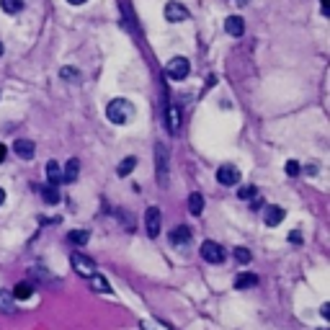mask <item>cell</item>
Here are the masks:
<instances>
[{
    "label": "cell",
    "instance_id": "16",
    "mask_svg": "<svg viewBox=\"0 0 330 330\" xmlns=\"http://www.w3.org/2000/svg\"><path fill=\"white\" fill-rule=\"evenodd\" d=\"M255 284H258V276L255 274H240L237 279H235V289H240V292H245V289H253L255 287Z\"/></svg>",
    "mask_w": 330,
    "mask_h": 330
},
{
    "label": "cell",
    "instance_id": "15",
    "mask_svg": "<svg viewBox=\"0 0 330 330\" xmlns=\"http://www.w3.org/2000/svg\"><path fill=\"white\" fill-rule=\"evenodd\" d=\"M11 294H13V299H31L34 297V284L31 281H18Z\"/></svg>",
    "mask_w": 330,
    "mask_h": 330
},
{
    "label": "cell",
    "instance_id": "11",
    "mask_svg": "<svg viewBox=\"0 0 330 330\" xmlns=\"http://www.w3.org/2000/svg\"><path fill=\"white\" fill-rule=\"evenodd\" d=\"M13 152L21 158V160H31L34 152H36V145L31 140H16L13 142Z\"/></svg>",
    "mask_w": 330,
    "mask_h": 330
},
{
    "label": "cell",
    "instance_id": "22",
    "mask_svg": "<svg viewBox=\"0 0 330 330\" xmlns=\"http://www.w3.org/2000/svg\"><path fill=\"white\" fill-rule=\"evenodd\" d=\"M41 199L47 202V204H57V202H59V191H57V186H52V183L41 186Z\"/></svg>",
    "mask_w": 330,
    "mask_h": 330
},
{
    "label": "cell",
    "instance_id": "12",
    "mask_svg": "<svg viewBox=\"0 0 330 330\" xmlns=\"http://www.w3.org/2000/svg\"><path fill=\"white\" fill-rule=\"evenodd\" d=\"M284 217H287L284 207H269L266 214H263V222H266V227H279L284 222Z\"/></svg>",
    "mask_w": 330,
    "mask_h": 330
},
{
    "label": "cell",
    "instance_id": "37",
    "mask_svg": "<svg viewBox=\"0 0 330 330\" xmlns=\"http://www.w3.org/2000/svg\"><path fill=\"white\" fill-rule=\"evenodd\" d=\"M0 54H3V41H0Z\"/></svg>",
    "mask_w": 330,
    "mask_h": 330
},
{
    "label": "cell",
    "instance_id": "8",
    "mask_svg": "<svg viewBox=\"0 0 330 330\" xmlns=\"http://www.w3.org/2000/svg\"><path fill=\"white\" fill-rule=\"evenodd\" d=\"M165 18L170 21V24H181V21H188V8L181 6L178 0H170V3L165 6Z\"/></svg>",
    "mask_w": 330,
    "mask_h": 330
},
{
    "label": "cell",
    "instance_id": "25",
    "mask_svg": "<svg viewBox=\"0 0 330 330\" xmlns=\"http://www.w3.org/2000/svg\"><path fill=\"white\" fill-rule=\"evenodd\" d=\"M0 8H3L6 13H18L21 8H24V0H0Z\"/></svg>",
    "mask_w": 330,
    "mask_h": 330
},
{
    "label": "cell",
    "instance_id": "7",
    "mask_svg": "<svg viewBox=\"0 0 330 330\" xmlns=\"http://www.w3.org/2000/svg\"><path fill=\"white\" fill-rule=\"evenodd\" d=\"M217 181L222 183V186H235V183H240V170H237V165H232V163L219 165V168H217Z\"/></svg>",
    "mask_w": 330,
    "mask_h": 330
},
{
    "label": "cell",
    "instance_id": "35",
    "mask_svg": "<svg viewBox=\"0 0 330 330\" xmlns=\"http://www.w3.org/2000/svg\"><path fill=\"white\" fill-rule=\"evenodd\" d=\"M3 202H6V191H3V188H0V204H3Z\"/></svg>",
    "mask_w": 330,
    "mask_h": 330
},
{
    "label": "cell",
    "instance_id": "14",
    "mask_svg": "<svg viewBox=\"0 0 330 330\" xmlns=\"http://www.w3.org/2000/svg\"><path fill=\"white\" fill-rule=\"evenodd\" d=\"M225 31H227L230 36H243V31H245L243 18H240V16H230V18L225 21Z\"/></svg>",
    "mask_w": 330,
    "mask_h": 330
},
{
    "label": "cell",
    "instance_id": "10",
    "mask_svg": "<svg viewBox=\"0 0 330 330\" xmlns=\"http://www.w3.org/2000/svg\"><path fill=\"white\" fill-rule=\"evenodd\" d=\"M170 243L175 245V248H186L188 243H191V230L188 227H183V225H178V227H173L170 230Z\"/></svg>",
    "mask_w": 330,
    "mask_h": 330
},
{
    "label": "cell",
    "instance_id": "30",
    "mask_svg": "<svg viewBox=\"0 0 330 330\" xmlns=\"http://www.w3.org/2000/svg\"><path fill=\"white\" fill-rule=\"evenodd\" d=\"M289 240H292V243H297V245H299V243H302V232H297V230H294V232L289 235Z\"/></svg>",
    "mask_w": 330,
    "mask_h": 330
},
{
    "label": "cell",
    "instance_id": "19",
    "mask_svg": "<svg viewBox=\"0 0 330 330\" xmlns=\"http://www.w3.org/2000/svg\"><path fill=\"white\" fill-rule=\"evenodd\" d=\"M47 178H49L52 186H57V183L62 181V165H59L57 160H49V163H47Z\"/></svg>",
    "mask_w": 330,
    "mask_h": 330
},
{
    "label": "cell",
    "instance_id": "6",
    "mask_svg": "<svg viewBox=\"0 0 330 330\" xmlns=\"http://www.w3.org/2000/svg\"><path fill=\"white\" fill-rule=\"evenodd\" d=\"M145 227H147V235H150V237H158V235H160V227H163L160 207H150V209H147V214H145Z\"/></svg>",
    "mask_w": 330,
    "mask_h": 330
},
{
    "label": "cell",
    "instance_id": "31",
    "mask_svg": "<svg viewBox=\"0 0 330 330\" xmlns=\"http://www.w3.org/2000/svg\"><path fill=\"white\" fill-rule=\"evenodd\" d=\"M320 315H322L325 320L330 317V304H322V307H320Z\"/></svg>",
    "mask_w": 330,
    "mask_h": 330
},
{
    "label": "cell",
    "instance_id": "3",
    "mask_svg": "<svg viewBox=\"0 0 330 330\" xmlns=\"http://www.w3.org/2000/svg\"><path fill=\"white\" fill-rule=\"evenodd\" d=\"M188 73H191V62H188L186 57H173V59L165 64V75L173 78V80H183Z\"/></svg>",
    "mask_w": 330,
    "mask_h": 330
},
{
    "label": "cell",
    "instance_id": "1",
    "mask_svg": "<svg viewBox=\"0 0 330 330\" xmlns=\"http://www.w3.org/2000/svg\"><path fill=\"white\" fill-rule=\"evenodd\" d=\"M106 116H108V121H111V124L121 126V124L135 119V103L126 101V98H114L111 103L106 106Z\"/></svg>",
    "mask_w": 330,
    "mask_h": 330
},
{
    "label": "cell",
    "instance_id": "32",
    "mask_svg": "<svg viewBox=\"0 0 330 330\" xmlns=\"http://www.w3.org/2000/svg\"><path fill=\"white\" fill-rule=\"evenodd\" d=\"M6 158H8V147H6V145H0V163H3Z\"/></svg>",
    "mask_w": 330,
    "mask_h": 330
},
{
    "label": "cell",
    "instance_id": "9",
    "mask_svg": "<svg viewBox=\"0 0 330 330\" xmlns=\"http://www.w3.org/2000/svg\"><path fill=\"white\" fill-rule=\"evenodd\" d=\"M165 124H168L170 135H178V131H181V108L175 106V103H170L165 108Z\"/></svg>",
    "mask_w": 330,
    "mask_h": 330
},
{
    "label": "cell",
    "instance_id": "27",
    "mask_svg": "<svg viewBox=\"0 0 330 330\" xmlns=\"http://www.w3.org/2000/svg\"><path fill=\"white\" fill-rule=\"evenodd\" d=\"M59 78L68 80V83H80V73H78L75 68H62V70H59Z\"/></svg>",
    "mask_w": 330,
    "mask_h": 330
},
{
    "label": "cell",
    "instance_id": "36",
    "mask_svg": "<svg viewBox=\"0 0 330 330\" xmlns=\"http://www.w3.org/2000/svg\"><path fill=\"white\" fill-rule=\"evenodd\" d=\"M320 3H322V11L327 13V0H320Z\"/></svg>",
    "mask_w": 330,
    "mask_h": 330
},
{
    "label": "cell",
    "instance_id": "33",
    "mask_svg": "<svg viewBox=\"0 0 330 330\" xmlns=\"http://www.w3.org/2000/svg\"><path fill=\"white\" fill-rule=\"evenodd\" d=\"M307 173L315 175V173H317V163H310V165H307Z\"/></svg>",
    "mask_w": 330,
    "mask_h": 330
},
{
    "label": "cell",
    "instance_id": "13",
    "mask_svg": "<svg viewBox=\"0 0 330 330\" xmlns=\"http://www.w3.org/2000/svg\"><path fill=\"white\" fill-rule=\"evenodd\" d=\"M78 173H80V160L73 158V160H68V165H64V170H62V181L64 183H75Z\"/></svg>",
    "mask_w": 330,
    "mask_h": 330
},
{
    "label": "cell",
    "instance_id": "29",
    "mask_svg": "<svg viewBox=\"0 0 330 330\" xmlns=\"http://www.w3.org/2000/svg\"><path fill=\"white\" fill-rule=\"evenodd\" d=\"M284 170H287V175H292V178H294V175H299V163H297V160H289L287 165H284Z\"/></svg>",
    "mask_w": 330,
    "mask_h": 330
},
{
    "label": "cell",
    "instance_id": "26",
    "mask_svg": "<svg viewBox=\"0 0 330 330\" xmlns=\"http://www.w3.org/2000/svg\"><path fill=\"white\" fill-rule=\"evenodd\" d=\"M235 260L240 263V266H248V263L253 260V255H250L248 248H235Z\"/></svg>",
    "mask_w": 330,
    "mask_h": 330
},
{
    "label": "cell",
    "instance_id": "24",
    "mask_svg": "<svg viewBox=\"0 0 330 330\" xmlns=\"http://www.w3.org/2000/svg\"><path fill=\"white\" fill-rule=\"evenodd\" d=\"M135 165H137V158H124L121 163H119V168H116V173L121 175V178H124V175H129L131 170H135Z\"/></svg>",
    "mask_w": 330,
    "mask_h": 330
},
{
    "label": "cell",
    "instance_id": "21",
    "mask_svg": "<svg viewBox=\"0 0 330 330\" xmlns=\"http://www.w3.org/2000/svg\"><path fill=\"white\" fill-rule=\"evenodd\" d=\"M188 212H191L193 217H199V214L204 212V199H202V193L193 191V193L188 196Z\"/></svg>",
    "mask_w": 330,
    "mask_h": 330
},
{
    "label": "cell",
    "instance_id": "23",
    "mask_svg": "<svg viewBox=\"0 0 330 330\" xmlns=\"http://www.w3.org/2000/svg\"><path fill=\"white\" fill-rule=\"evenodd\" d=\"M31 276H34L36 281H41V284H54V276H52L47 269H39V266H34V269H31Z\"/></svg>",
    "mask_w": 330,
    "mask_h": 330
},
{
    "label": "cell",
    "instance_id": "4",
    "mask_svg": "<svg viewBox=\"0 0 330 330\" xmlns=\"http://www.w3.org/2000/svg\"><path fill=\"white\" fill-rule=\"evenodd\" d=\"M202 258L207 263H222L225 260V248L214 243V240H204L202 243Z\"/></svg>",
    "mask_w": 330,
    "mask_h": 330
},
{
    "label": "cell",
    "instance_id": "18",
    "mask_svg": "<svg viewBox=\"0 0 330 330\" xmlns=\"http://www.w3.org/2000/svg\"><path fill=\"white\" fill-rule=\"evenodd\" d=\"M0 310H3L6 315H13L16 312V299L8 289H0Z\"/></svg>",
    "mask_w": 330,
    "mask_h": 330
},
{
    "label": "cell",
    "instance_id": "17",
    "mask_svg": "<svg viewBox=\"0 0 330 330\" xmlns=\"http://www.w3.org/2000/svg\"><path fill=\"white\" fill-rule=\"evenodd\" d=\"M91 289L98 292V294H111V292H114V289H111V284H108L101 274H93V276H91Z\"/></svg>",
    "mask_w": 330,
    "mask_h": 330
},
{
    "label": "cell",
    "instance_id": "2",
    "mask_svg": "<svg viewBox=\"0 0 330 330\" xmlns=\"http://www.w3.org/2000/svg\"><path fill=\"white\" fill-rule=\"evenodd\" d=\"M155 175H158V186H168V150L163 145H155Z\"/></svg>",
    "mask_w": 330,
    "mask_h": 330
},
{
    "label": "cell",
    "instance_id": "34",
    "mask_svg": "<svg viewBox=\"0 0 330 330\" xmlns=\"http://www.w3.org/2000/svg\"><path fill=\"white\" fill-rule=\"evenodd\" d=\"M70 6H83V3H88V0H68Z\"/></svg>",
    "mask_w": 330,
    "mask_h": 330
},
{
    "label": "cell",
    "instance_id": "5",
    "mask_svg": "<svg viewBox=\"0 0 330 330\" xmlns=\"http://www.w3.org/2000/svg\"><path fill=\"white\" fill-rule=\"evenodd\" d=\"M70 263H73V269H75L80 276H85V279H91V276L96 274V271H93L96 263L88 258V255H83V253H73V255H70Z\"/></svg>",
    "mask_w": 330,
    "mask_h": 330
},
{
    "label": "cell",
    "instance_id": "28",
    "mask_svg": "<svg viewBox=\"0 0 330 330\" xmlns=\"http://www.w3.org/2000/svg\"><path fill=\"white\" fill-rule=\"evenodd\" d=\"M237 196H240L243 202H248V199H255V196H258V191H255V186H240Z\"/></svg>",
    "mask_w": 330,
    "mask_h": 330
},
{
    "label": "cell",
    "instance_id": "20",
    "mask_svg": "<svg viewBox=\"0 0 330 330\" xmlns=\"http://www.w3.org/2000/svg\"><path fill=\"white\" fill-rule=\"evenodd\" d=\"M88 240H91V232L88 230H73V232H68V243H73V245H85Z\"/></svg>",
    "mask_w": 330,
    "mask_h": 330
}]
</instances>
